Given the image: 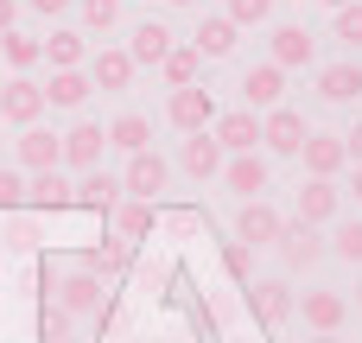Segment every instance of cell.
<instances>
[{"label":"cell","instance_id":"obj_15","mask_svg":"<svg viewBox=\"0 0 362 343\" xmlns=\"http://www.w3.org/2000/svg\"><path fill=\"white\" fill-rule=\"evenodd\" d=\"M280 95H286V70H280V64H255V70L242 76V108L267 115V108H280Z\"/></svg>","mask_w":362,"mask_h":343},{"label":"cell","instance_id":"obj_33","mask_svg":"<svg viewBox=\"0 0 362 343\" xmlns=\"http://www.w3.org/2000/svg\"><path fill=\"white\" fill-rule=\"evenodd\" d=\"M76 13H83V32H108L121 19V0H76Z\"/></svg>","mask_w":362,"mask_h":343},{"label":"cell","instance_id":"obj_40","mask_svg":"<svg viewBox=\"0 0 362 343\" xmlns=\"http://www.w3.org/2000/svg\"><path fill=\"white\" fill-rule=\"evenodd\" d=\"M32 13H45V19H57V13H70V0H25Z\"/></svg>","mask_w":362,"mask_h":343},{"label":"cell","instance_id":"obj_20","mask_svg":"<svg viewBox=\"0 0 362 343\" xmlns=\"http://www.w3.org/2000/svg\"><path fill=\"white\" fill-rule=\"evenodd\" d=\"M191 45H197V57H229V51L242 45V25H235L229 13H210V19H197Z\"/></svg>","mask_w":362,"mask_h":343},{"label":"cell","instance_id":"obj_22","mask_svg":"<svg viewBox=\"0 0 362 343\" xmlns=\"http://www.w3.org/2000/svg\"><path fill=\"white\" fill-rule=\"evenodd\" d=\"M121 197H127V191H121V172H102V165H95V172L76 178V210H102V216H108Z\"/></svg>","mask_w":362,"mask_h":343},{"label":"cell","instance_id":"obj_39","mask_svg":"<svg viewBox=\"0 0 362 343\" xmlns=\"http://www.w3.org/2000/svg\"><path fill=\"white\" fill-rule=\"evenodd\" d=\"M344 153H350V165H362V121L344 134Z\"/></svg>","mask_w":362,"mask_h":343},{"label":"cell","instance_id":"obj_4","mask_svg":"<svg viewBox=\"0 0 362 343\" xmlns=\"http://www.w3.org/2000/svg\"><path fill=\"white\" fill-rule=\"evenodd\" d=\"M165 121H172L178 134H204V127H216V95H210L204 83H191V89H172V102H165Z\"/></svg>","mask_w":362,"mask_h":343},{"label":"cell","instance_id":"obj_35","mask_svg":"<svg viewBox=\"0 0 362 343\" xmlns=\"http://www.w3.org/2000/svg\"><path fill=\"white\" fill-rule=\"evenodd\" d=\"M229 19L235 25H267L274 19V0H229Z\"/></svg>","mask_w":362,"mask_h":343},{"label":"cell","instance_id":"obj_44","mask_svg":"<svg viewBox=\"0 0 362 343\" xmlns=\"http://www.w3.org/2000/svg\"><path fill=\"white\" fill-rule=\"evenodd\" d=\"M318 6H331V13H337V6H350V0H318Z\"/></svg>","mask_w":362,"mask_h":343},{"label":"cell","instance_id":"obj_29","mask_svg":"<svg viewBox=\"0 0 362 343\" xmlns=\"http://www.w3.org/2000/svg\"><path fill=\"white\" fill-rule=\"evenodd\" d=\"M159 76H165L172 89H191V83L204 76V57H197V45H172V51L159 57Z\"/></svg>","mask_w":362,"mask_h":343},{"label":"cell","instance_id":"obj_46","mask_svg":"<svg viewBox=\"0 0 362 343\" xmlns=\"http://www.w3.org/2000/svg\"><path fill=\"white\" fill-rule=\"evenodd\" d=\"M356 306H362V280H356Z\"/></svg>","mask_w":362,"mask_h":343},{"label":"cell","instance_id":"obj_2","mask_svg":"<svg viewBox=\"0 0 362 343\" xmlns=\"http://www.w3.org/2000/svg\"><path fill=\"white\" fill-rule=\"evenodd\" d=\"M305 134H312V127H305V115H299V108H286V102L261 115V146H267L274 159H299Z\"/></svg>","mask_w":362,"mask_h":343},{"label":"cell","instance_id":"obj_16","mask_svg":"<svg viewBox=\"0 0 362 343\" xmlns=\"http://www.w3.org/2000/svg\"><path fill=\"white\" fill-rule=\"evenodd\" d=\"M223 159H229V153L216 146L210 127H204V134H185V146H178V165H185L197 185H204V178H223Z\"/></svg>","mask_w":362,"mask_h":343},{"label":"cell","instance_id":"obj_26","mask_svg":"<svg viewBox=\"0 0 362 343\" xmlns=\"http://www.w3.org/2000/svg\"><path fill=\"white\" fill-rule=\"evenodd\" d=\"M108 146H115V153H146V146H153V121L134 115V108L115 115V121H108Z\"/></svg>","mask_w":362,"mask_h":343},{"label":"cell","instance_id":"obj_31","mask_svg":"<svg viewBox=\"0 0 362 343\" xmlns=\"http://www.w3.org/2000/svg\"><path fill=\"white\" fill-rule=\"evenodd\" d=\"M83 267H89L95 280H115V274H127V267H134V242H102Z\"/></svg>","mask_w":362,"mask_h":343},{"label":"cell","instance_id":"obj_24","mask_svg":"<svg viewBox=\"0 0 362 343\" xmlns=\"http://www.w3.org/2000/svg\"><path fill=\"white\" fill-rule=\"evenodd\" d=\"M318 95H325V102H356V95H362V64H356V57L325 64V70H318Z\"/></svg>","mask_w":362,"mask_h":343},{"label":"cell","instance_id":"obj_30","mask_svg":"<svg viewBox=\"0 0 362 343\" xmlns=\"http://www.w3.org/2000/svg\"><path fill=\"white\" fill-rule=\"evenodd\" d=\"M0 57L25 76L32 64H45V38H32V32H19V25H13V32H0Z\"/></svg>","mask_w":362,"mask_h":343},{"label":"cell","instance_id":"obj_13","mask_svg":"<svg viewBox=\"0 0 362 343\" xmlns=\"http://www.w3.org/2000/svg\"><path fill=\"white\" fill-rule=\"evenodd\" d=\"M267 178H274V172H267V153H229V159H223V185H229L242 204H248V197H261V191H267Z\"/></svg>","mask_w":362,"mask_h":343},{"label":"cell","instance_id":"obj_14","mask_svg":"<svg viewBox=\"0 0 362 343\" xmlns=\"http://www.w3.org/2000/svg\"><path fill=\"white\" fill-rule=\"evenodd\" d=\"M38 115H45V89H38L32 76H13V83L0 89V121H13V127H38Z\"/></svg>","mask_w":362,"mask_h":343},{"label":"cell","instance_id":"obj_27","mask_svg":"<svg viewBox=\"0 0 362 343\" xmlns=\"http://www.w3.org/2000/svg\"><path fill=\"white\" fill-rule=\"evenodd\" d=\"M108 216H115V242H140V236H153V204H146V197H121Z\"/></svg>","mask_w":362,"mask_h":343},{"label":"cell","instance_id":"obj_34","mask_svg":"<svg viewBox=\"0 0 362 343\" xmlns=\"http://www.w3.org/2000/svg\"><path fill=\"white\" fill-rule=\"evenodd\" d=\"M337 38H344L350 51H362V0H350V6H337Z\"/></svg>","mask_w":362,"mask_h":343},{"label":"cell","instance_id":"obj_23","mask_svg":"<svg viewBox=\"0 0 362 343\" xmlns=\"http://www.w3.org/2000/svg\"><path fill=\"white\" fill-rule=\"evenodd\" d=\"M64 159V146H57V134H45V127H19V172L32 178V172H51Z\"/></svg>","mask_w":362,"mask_h":343},{"label":"cell","instance_id":"obj_17","mask_svg":"<svg viewBox=\"0 0 362 343\" xmlns=\"http://www.w3.org/2000/svg\"><path fill=\"white\" fill-rule=\"evenodd\" d=\"M25 204H32V210H76V185L64 178V165L32 172V178H25Z\"/></svg>","mask_w":362,"mask_h":343},{"label":"cell","instance_id":"obj_1","mask_svg":"<svg viewBox=\"0 0 362 343\" xmlns=\"http://www.w3.org/2000/svg\"><path fill=\"white\" fill-rule=\"evenodd\" d=\"M248 312H255L261 331H280V325L299 312V293L286 286V274H280V280H248Z\"/></svg>","mask_w":362,"mask_h":343},{"label":"cell","instance_id":"obj_47","mask_svg":"<svg viewBox=\"0 0 362 343\" xmlns=\"http://www.w3.org/2000/svg\"><path fill=\"white\" fill-rule=\"evenodd\" d=\"M57 343H76V337H57Z\"/></svg>","mask_w":362,"mask_h":343},{"label":"cell","instance_id":"obj_8","mask_svg":"<svg viewBox=\"0 0 362 343\" xmlns=\"http://www.w3.org/2000/svg\"><path fill=\"white\" fill-rule=\"evenodd\" d=\"M165 178H172V159L146 146V153H127V172H121V191H127V197H146V204H153V197L165 191Z\"/></svg>","mask_w":362,"mask_h":343},{"label":"cell","instance_id":"obj_42","mask_svg":"<svg viewBox=\"0 0 362 343\" xmlns=\"http://www.w3.org/2000/svg\"><path fill=\"white\" fill-rule=\"evenodd\" d=\"M350 191H356V204H362V165H356V178H350Z\"/></svg>","mask_w":362,"mask_h":343},{"label":"cell","instance_id":"obj_18","mask_svg":"<svg viewBox=\"0 0 362 343\" xmlns=\"http://www.w3.org/2000/svg\"><path fill=\"white\" fill-rule=\"evenodd\" d=\"M337 210H344V191H337L331 178H305V185H299V223L325 229V223H337Z\"/></svg>","mask_w":362,"mask_h":343},{"label":"cell","instance_id":"obj_12","mask_svg":"<svg viewBox=\"0 0 362 343\" xmlns=\"http://www.w3.org/2000/svg\"><path fill=\"white\" fill-rule=\"evenodd\" d=\"M299 159H305V178H331V185H337V172L350 165V153H344V134H305Z\"/></svg>","mask_w":362,"mask_h":343},{"label":"cell","instance_id":"obj_5","mask_svg":"<svg viewBox=\"0 0 362 343\" xmlns=\"http://www.w3.org/2000/svg\"><path fill=\"white\" fill-rule=\"evenodd\" d=\"M280 229H286V216H280L267 197H248V204L235 210V242H242V248H274Z\"/></svg>","mask_w":362,"mask_h":343},{"label":"cell","instance_id":"obj_7","mask_svg":"<svg viewBox=\"0 0 362 343\" xmlns=\"http://www.w3.org/2000/svg\"><path fill=\"white\" fill-rule=\"evenodd\" d=\"M57 146H64V172H95L102 165V146H108V127H95V121H76L70 134H57Z\"/></svg>","mask_w":362,"mask_h":343},{"label":"cell","instance_id":"obj_19","mask_svg":"<svg viewBox=\"0 0 362 343\" xmlns=\"http://www.w3.org/2000/svg\"><path fill=\"white\" fill-rule=\"evenodd\" d=\"M312 57H318V38H312L305 25H293V19L274 25V57H267V64H280V70H305Z\"/></svg>","mask_w":362,"mask_h":343},{"label":"cell","instance_id":"obj_25","mask_svg":"<svg viewBox=\"0 0 362 343\" xmlns=\"http://www.w3.org/2000/svg\"><path fill=\"white\" fill-rule=\"evenodd\" d=\"M45 89V108H83L89 102V76L83 70H51V83H38Z\"/></svg>","mask_w":362,"mask_h":343},{"label":"cell","instance_id":"obj_38","mask_svg":"<svg viewBox=\"0 0 362 343\" xmlns=\"http://www.w3.org/2000/svg\"><path fill=\"white\" fill-rule=\"evenodd\" d=\"M38 325H45V343H57V337H70V325H76V318H70L64 306H51V299H45V318H38Z\"/></svg>","mask_w":362,"mask_h":343},{"label":"cell","instance_id":"obj_41","mask_svg":"<svg viewBox=\"0 0 362 343\" xmlns=\"http://www.w3.org/2000/svg\"><path fill=\"white\" fill-rule=\"evenodd\" d=\"M19 25V0H0V32H13Z\"/></svg>","mask_w":362,"mask_h":343},{"label":"cell","instance_id":"obj_3","mask_svg":"<svg viewBox=\"0 0 362 343\" xmlns=\"http://www.w3.org/2000/svg\"><path fill=\"white\" fill-rule=\"evenodd\" d=\"M45 293H51V306H64L70 318H83V312H95V306H102V280H95L89 267L51 274V280H45Z\"/></svg>","mask_w":362,"mask_h":343},{"label":"cell","instance_id":"obj_43","mask_svg":"<svg viewBox=\"0 0 362 343\" xmlns=\"http://www.w3.org/2000/svg\"><path fill=\"white\" fill-rule=\"evenodd\" d=\"M305 343H344V337H318V331H312V337H305Z\"/></svg>","mask_w":362,"mask_h":343},{"label":"cell","instance_id":"obj_36","mask_svg":"<svg viewBox=\"0 0 362 343\" xmlns=\"http://www.w3.org/2000/svg\"><path fill=\"white\" fill-rule=\"evenodd\" d=\"M19 204H25V172L0 165V210H19Z\"/></svg>","mask_w":362,"mask_h":343},{"label":"cell","instance_id":"obj_6","mask_svg":"<svg viewBox=\"0 0 362 343\" xmlns=\"http://www.w3.org/2000/svg\"><path fill=\"white\" fill-rule=\"evenodd\" d=\"M274 255H280V267H286V274H305V267H312V261H325L331 248H325V236H318L312 223H299V216H293V223L280 229Z\"/></svg>","mask_w":362,"mask_h":343},{"label":"cell","instance_id":"obj_11","mask_svg":"<svg viewBox=\"0 0 362 343\" xmlns=\"http://www.w3.org/2000/svg\"><path fill=\"white\" fill-rule=\"evenodd\" d=\"M216 146L223 153H261V115L255 108H229V115H216Z\"/></svg>","mask_w":362,"mask_h":343},{"label":"cell","instance_id":"obj_45","mask_svg":"<svg viewBox=\"0 0 362 343\" xmlns=\"http://www.w3.org/2000/svg\"><path fill=\"white\" fill-rule=\"evenodd\" d=\"M165 6H204V0H165Z\"/></svg>","mask_w":362,"mask_h":343},{"label":"cell","instance_id":"obj_9","mask_svg":"<svg viewBox=\"0 0 362 343\" xmlns=\"http://www.w3.org/2000/svg\"><path fill=\"white\" fill-rule=\"evenodd\" d=\"M299 318H305V331L337 337V331H344V318H350V299H344V293H331V286H312V293H299Z\"/></svg>","mask_w":362,"mask_h":343},{"label":"cell","instance_id":"obj_10","mask_svg":"<svg viewBox=\"0 0 362 343\" xmlns=\"http://www.w3.org/2000/svg\"><path fill=\"white\" fill-rule=\"evenodd\" d=\"M83 76H89V89H108V95H121V89L134 83V57H127V45H102V51H89Z\"/></svg>","mask_w":362,"mask_h":343},{"label":"cell","instance_id":"obj_37","mask_svg":"<svg viewBox=\"0 0 362 343\" xmlns=\"http://www.w3.org/2000/svg\"><path fill=\"white\" fill-rule=\"evenodd\" d=\"M248 267H255V248H242V242H223V274H229V280H248Z\"/></svg>","mask_w":362,"mask_h":343},{"label":"cell","instance_id":"obj_28","mask_svg":"<svg viewBox=\"0 0 362 343\" xmlns=\"http://www.w3.org/2000/svg\"><path fill=\"white\" fill-rule=\"evenodd\" d=\"M45 64H51V70H83V64H89L83 32H70V25H64V32H51V38H45Z\"/></svg>","mask_w":362,"mask_h":343},{"label":"cell","instance_id":"obj_21","mask_svg":"<svg viewBox=\"0 0 362 343\" xmlns=\"http://www.w3.org/2000/svg\"><path fill=\"white\" fill-rule=\"evenodd\" d=\"M172 45H178V38H172L159 19H140L134 38H127V57H134V70H159V57H165Z\"/></svg>","mask_w":362,"mask_h":343},{"label":"cell","instance_id":"obj_32","mask_svg":"<svg viewBox=\"0 0 362 343\" xmlns=\"http://www.w3.org/2000/svg\"><path fill=\"white\" fill-rule=\"evenodd\" d=\"M337 261H350V267H362V216H337V229H331V242H325Z\"/></svg>","mask_w":362,"mask_h":343}]
</instances>
